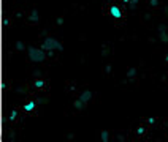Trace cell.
<instances>
[{"label": "cell", "mask_w": 168, "mask_h": 142, "mask_svg": "<svg viewBox=\"0 0 168 142\" xmlns=\"http://www.w3.org/2000/svg\"><path fill=\"white\" fill-rule=\"evenodd\" d=\"M29 59L32 62H43L44 60V54L36 49V47H29Z\"/></svg>", "instance_id": "obj_1"}, {"label": "cell", "mask_w": 168, "mask_h": 142, "mask_svg": "<svg viewBox=\"0 0 168 142\" xmlns=\"http://www.w3.org/2000/svg\"><path fill=\"white\" fill-rule=\"evenodd\" d=\"M43 46H44V49H60V43H57L52 38H46Z\"/></svg>", "instance_id": "obj_2"}, {"label": "cell", "mask_w": 168, "mask_h": 142, "mask_svg": "<svg viewBox=\"0 0 168 142\" xmlns=\"http://www.w3.org/2000/svg\"><path fill=\"white\" fill-rule=\"evenodd\" d=\"M109 14L113 16L114 19H122V11H120L117 6H111L109 8Z\"/></svg>", "instance_id": "obj_3"}, {"label": "cell", "mask_w": 168, "mask_h": 142, "mask_svg": "<svg viewBox=\"0 0 168 142\" xmlns=\"http://www.w3.org/2000/svg\"><path fill=\"white\" fill-rule=\"evenodd\" d=\"M89 98H90V93H89V92H84V93H82V96H81V101L74 103V106H76V107H81V106H82V103H86Z\"/></svg>", "instance_id": "obj_4"}, {"label": "cell", "mask_w": 168, "mask_h": 142, "mask_svg": "<svg viewBox=\"0 0 168 142\" xmlns=\"http://www.w3.org/2000/svg\"><path fill=\"white\" fill-rule=\"evenodd\" d=\"M35 106H36V103H35V101H30V103H27L25 106H24V111H25V112H30V111L35 109Z\"/></svg>", "instance_id": "obj_5"}, {"label": "cell", "mask_w": 168, "mask_h": 142, "mask_svg": "<svg viewBox=\"0 0 168 142\" xmlns=\"http://www.w3.org/2000/svg\"><path fill=\"white\" fill-rule=\"evenodd\" d=\"M101 136H103V137H101V139H103V140H105V142H106V140H108V133H103V134H101Z\"/></svg>", "instance_id": "obj_6"}, {"label": "cell", "mask_w": 168, "mask_h": 142, "mask_svg": "<svg viewBox=\"0 0 168 142\" xmlns=\"http://www.w3.org/2000/svg\"><path fill=\"white\" fill-rule=\"evenodd\" d=\"M35 84H36V85H38V87H41V85H43V81H36Z\"/></svg>", "instance_id": "obj_7"}, {"label": "cell", "mask_w": 168, "mask_h": 142, "mask_svg": "<svg viewBox=\"0 0 168 142\" xmlns=\"http://www.w3.org/2000/svg\"><path fill=\"white\" fill-rule=\"evenodd\" d=\"M132 2H133V3H135V2H136V0H132Z\"/></svg>", "instance_id": "obj_8"}]
</instances>
